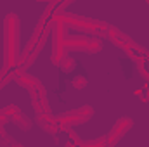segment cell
Here are the masks:
<instances>
[{
	"label": "cell",
	"instance_id": "obj_1",
	"mask_svg": "<svg viewBox=\"0 0 149 147\" xmlns=\"http://www.w3.org/2000/svg\"><path fill=\"white\" fill-rule=\"evenodd\" d=\"M5 30H7V59H9V66L14 64L16 61V54H17V33H19V28H17V17L14 14H10L7 17V24H5Z\"/></svg>",
	"mask_w": 149,
	"mask_h": 147
},
{
	"label": "cell",
	"instance_id": "obj_2",
	"mask_svg": "<svg viewBox=\"0 0 149 147\" xmlns=\"http://www.w3.org/2000/svg\"><path fill=\"white\" fill-rule=\"evenodd\" d=\"M73 85H74V88H83V87L87 85V80H85V78H74Z\"/></svg>",
	"mask_w": 149,
	"mask_h": 147
}]
</instances>
